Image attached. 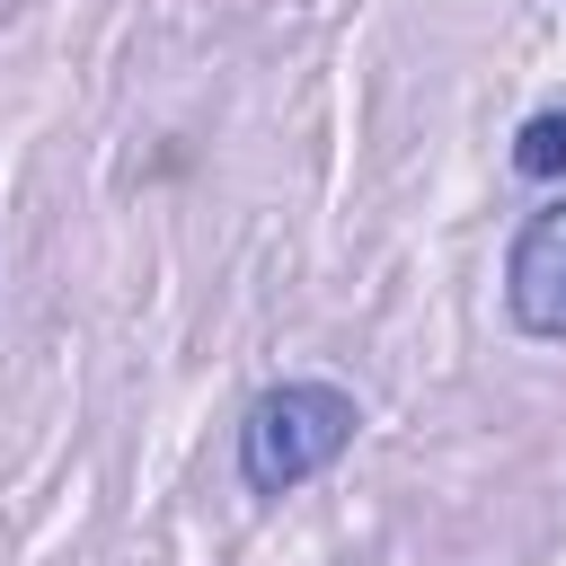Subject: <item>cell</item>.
Returning <instances> with one entry per match:
<instances>
[{
	"label": "cell",
	"instance_id": "cell-2",
	"mask_svg": "<svg viewBox=\"0 0 566 566\" xmlns=\"http://www.w3.org/2000/svg\"><path fill=\"white\" fill-rule=\"evenodd\" d=\"M504 310L539 345L566 336V195L513 230V248H504Z\"/></svg>",
	"mask_w": 566,
	"mask_h": 566
},
{
	"label": "cell",
	"instance_id": "cell-1",
	"mask_svg": "<svg viewBox=\"0 0 566 566\" xmlns=\"http://www.w3.org/2000/svg\"><path fill=\"white\" fill-rule=\"evenodd\" d=\"M354 433H363V398L345 380H274L239 416V486L274 504L318 469H336Z\"/></svg>",
	"mask_w": 566,
	"mask_h": 566
},
{
	"label": "cell",
	"instance_id": "cell-3",
	"mask_svg": "<svg viewBox=\"0 0 566 566\" xmlns=\"http://www.w3.org/2000/svg\"><path fill=\"white\" fill-rule=\"evenodd\" d=\"M513 168H522V177H566V106L522 115V133H513Z\"/></svg>",
	"mask_w": 566,
	"mask_h": 566
}]
</instances>
